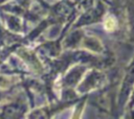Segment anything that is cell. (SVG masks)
<instances>
[{"label": "cell", "instance_id": "obj_2", "mask_svg": "<svg viewBox=\"0 0 134 119\" xmlns=\"http://www.w3.org/2000/svg\"><path fill=\"white\" fill-rule=\"evenodd\" d=\"M110 1H112V2H117V1H120V0H110Z\"/></svg>", "mask_w": 134, "mask_h": 119}, {"label": "cell", "instance_id": "obj_1", "mask_svg": "<svg viewBox=\"0 0 134 119\" xmlns=\"http://www.w3.org/2000/svg\"><path fill=\"white\" fill-rule=\"evenodd\" d=\"M21 112L22 111L18 105H10V106H7L5 109V113L8 116H15L16 114H20Z\"/></svg>", "mask_w": 134, "mask_h": 119}]
</instances>
